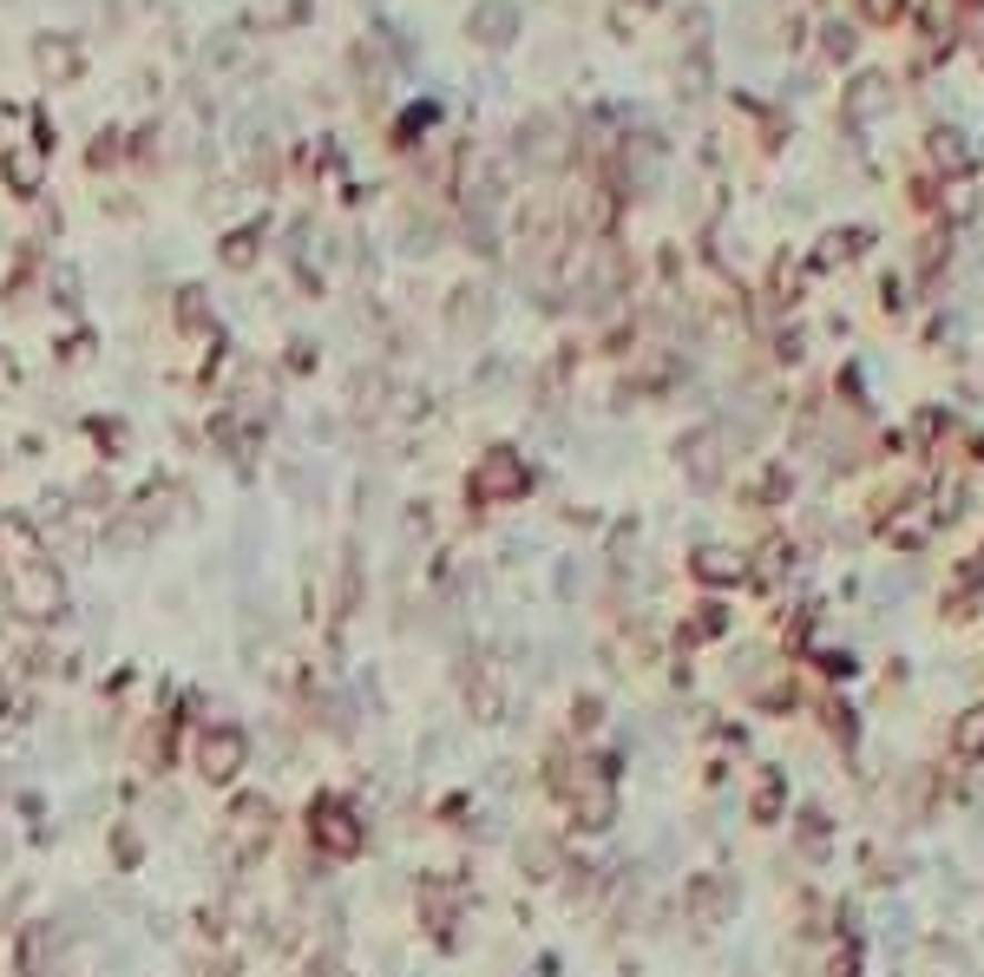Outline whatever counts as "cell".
Listing matches in <instances>:
<instances>
[{
	"label": "cell",
	"mask_w": 984,
	"mask_h": 977,
	"mask_svg": "<svg viewBox=\"0 0 984 977\" xmlns=\"http://www.w3.org/2000/svg\"><path fill=\"white\" fill-rule=\"evenodd\" d=\"M559 780H564V794H571L578 827L604 834V827L617 820V774L604 768V762H578V774H559Z\"/></svg>",
	"instance_id": "cell-1"
},
{
	"label": "cell",
	"mask_w": 984,
	"mask_h": 977,
	"mask_svg": "<svg viewBox=\"0 0 984 977\" xmlns=\"http://www.w3.org/2000/svg\"><path fill=\"white\" fill-rule=\"evenodd\" d=\"M191 755H198V774H204V780H237V774H243V762H250V735L217 722V728H204V735H198V748H191Z\"/></svg>",
	"instance_id": "cell-3"
},
{
	"label": "cell",
	"mask_w": 984,
	"mask_h": 977,
	"mask_svg": "<svg viewBox=\"0 0 984 977\" xmlns=\"http://www.w3.org/2000/svg\"><path fill=\"white\" fill-rule=\"evenodd\" d=\"M571 722H578V728H598V722H604V708H598V702L584 696L578 708H571Z\"/></svg>",
	"instance_id": "cell-12"
},
{
	"label": "cell",
	"mask_w": 984,
	"mask_h": 977,
	"mask_svg": "<svg viewBox=\"0 0 984 977\" xmlns=\"http://www.w3.org/2000/svg\"><path fill=\"white\" fill-rule=\"evenodd\" d=\"M13 604H20L27 617H53V611H60V584H53L47 571H20V577H13Z\"/></svg>",
	"instance_id": "cell-6"
},
{
	"label": "cell",
	"mask_w": 984,
	"mask_h": 977,
	"mask_svg": "<svg viewBox=\"0 0 984 977\" xmlns=\"http://www.w3.org/2000/svg\"><path fill=\"white\" fill-rule=\"evenodd\" d=\"M952 748H958L965 762H984V702H972V708L952 722Z\"/></svg>",
	"instance_id": "cell-7"
},
{
	"label": "cell",
	"mask_w": 984,
	"mask_h": 977,
	"mask_svg": "<svg viewBox=\"0 0 984 977\" xmlns=\"http://www.w3.org/2000/svg\"><path fill=\"white\" fill-rule=\"evenodd\" d=\"M683 906L696 925H729V911H735V879H722V873H696L690 886H683Z\"/></svg>",
	"instance_id": "cell-5"
},
{
	"label": "cell",
	"mask_w": 984,
	"mask_h": 977,
	"mask_svg": "<svg viewBox=\"0 0 984 977\" xmlns=\"http://www.w3.org/2000/svg\"><path fill=\"white\" fill-rule=\"evenodd\" d=\"M263 839H270V800H263V794H250V800H237V807H230L223 846H230L237 859H250V853H263Z\"/></svg>",
	"instance_id": "cell-4"
},
{
	"label": "cell",
	"mask_w": 984,
	"mask_h": 977,
	"mask_svg": "<svg viewBox=\"0 0 984 977\" xmlns=\"http://www.w3.org/2000/svg\"><path fill=\"white\" fill-rule=\"evenodd\" d=\"M781 800H787L781 774H762V787H755V820H774V814H781Z\"/></svg>",
	"instance_id": "cell-11"
},
{
	"label": "cell",
	"mask_w": 984,
	"mask_h": 977,
	"mask_svg": "<svg viewBox=\"0 0 984 977\" xmlns=\"http://www.w3.org/2000/svg\"><path fill=\"white\" fill-rule=\"evenodd\" d=\"M0 708H7V683H0Z\"/></svg>",
	"instance_id": "cell-14"
},
{
	"label": "cell",
	"mask_w": 984,
	"mask_h": 977,
	"mask_svg": "<svg viewBox=\"0 0 984 977\" xmlns=\"http://www.w3.org/2000/svg\"><path fill=\"white\" fill-rule=\"evenodd\" d=\"M309 839L329 859H354L368 846V827H361V814H354L342 794H322V800H309Z\"/></svg>",
	"instance_id": "cell-2"
},
{
	"label": "cell",
	"mask_w": 984,
	"mask_h": 977,
	"mask_svg": "<svg viewBox=\"0 0 984 977\" xmlns=\"http://www.w3.org/2000/svg\"><path fill=\"white\" fill-rule=\"evenodd\" d=\"M834 977H860V958H853V951H841V958H834Z\"/></svg>",
	"instance_id": "cell-13"
},
{
	"label": "cell",
	"mask_w": 984,
	"mask_h": 977,
	"mask_svg": "<svg viewBox=\"0 0 984 977\" xmlns=\"http://www.w3.org/2000/svg\"><path fill=\"white\" fill-rule=\"evenodd\" d=\"M696 577H703V584H729V577H742V558H729V552H703V558H696Z\"/></svg>",
	"instance_id": "cell-10"
},
{
	"label": "cell",
	"mask_w": 984,
	"mask_h": 977,
	"mask_svg": "<svg viewBox=\"0 0 984 977\" xmlns=\"http://www.w3.org/2000/svg\"><path fill=\"white\" fill-rule=\"evenodd\" d=\"M722 629H729V611H722V604H696V617H690L683 636H690V643H709V636H722Z\"/></svg>",
	"instance_id": "cell-9"
},
{
	"label": "cell",
	"mask_w": 984,
	"mask_h": 977,
	"mask_svg": "<svg viewBox=\"0 0 984 977\" xmlns=\"http://www.w3.org/2000/svg\"><path fill=\"white\" fill-rule=\"evenodd\" d=\"M519 486H525V480H519V466H512V460H492L486 473H480V492H486V498H512Z\"/></svg>",
	"instance_id": "cell-8"
}]
</instances>
